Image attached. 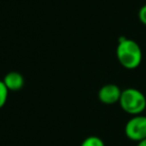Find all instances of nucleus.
<instances>
[{
	"label": "nucleus",
	"instance_id": "obj_1",
	"mask_svg": "<svg viewBox=\"0 0 146 146\" xmlns=\"http://www.w3.org/2000/svg\"><path fill=\"white\" fill-rule=\"evenodd\" d=\"M116 56L124 68L135 69L142 61V51L136 41L120 37L116 48Z\"/></svg>",
	"mask_w": 146,
	"mask_h": 146
},
{
	"label": "nucleus",
	"instance_id": "obj_2",
	"mask_svg": "<svg viewBox=\"0 0 146 146\" xmlns=\"http://www.w3.org/2000/svg\"><path fill=\"white\" fill-rule=\"evenodd\" d=\"M120 107L130 115H139L146 109V97L135 88H127L121 92Z\"/></svg>",
	"mask_w": 146,
	"mask_h": 146
},
{
	"label": "nucleus",
	"instance_id": "obj_3",
	"mask_svg": "<svg viewBox=\"0 0 146 146\" xmlns=\"http://www.w3.org/2000/svg\"><path fill=\"white\" fill-rule=\"evenodd\" d=\"M125 135L132 141L139 142L146 138V116L134 115L125 125Z\"/></svg>",
	"mask_w": 146,
	"mask_h": 146
},
{
	"label": "nucleus",
	"instance_id": "obj_4",
	"mask_svg": "<svg viewBox=\"0 0 146 146\" xmlns=\"http://www.w3.org/2000/svg\"><path fill=\"white\" fill-rule=\"evenodd\" d=\"M121 92L120 88L115 84H106L100 88L98 98L104 104H114L119 102Z\"/></svg>",
	"mask_w": 146,
	"mask_h": 146
},
{
	"label": "nucleus",
	"instance_id": "obj_5",
	"mask_svg": "<svg viewBox=\"0 0 146 146\" xmlns=\"http://www.w3.org/2000/svg\"><path fill=\"white\" fill-rule=\"evenodd\" d=\"M3 82L9 91H18L24 85V77L19 72L12 71L4 76Z\"/></svg>",
	"mask_w": 146,
	"mask_h": 146
},
{
	"label": "nucleus",
	"instance_id": "obj_6",
	"mask_svg": "<svg viewBox=\"0 0 146 146\" xmlns=\"http://www.w3.org/2000/svg\"><path fill=\"white\" fill-rule=\"evenodd\" d=\"M80 146H105L102 139H100L97 136H89L81 143Z\"/></svg>",
	"mask_w": 146,
	"mask_h": 146
},
{
	"label": "nucleus",
	"instance_id": "obj_7",
	"mask_svg": "<svg viewBox=\"0 0 146 146\" xmlns=\"http://www.w3.org/2000/svg\"><path fill=\"white\" fill-rule=\"evenodd\" d=\"M8 91L7 87L5 86L3 80H0V108H2L5 105L8 97Z\"/></svg>",
	"mask_w": 146,
	"mask_h": 146
},
{
	"label": "nucleus",
	"instance_id": "obj_8",
	"mask_svg": "<svg viewBox=\"0 0 146 146\" xmlns=\"http://www.w3.org/2000/svg\"><path fill=\"white\" fill-rule=\"evenodd\" d=\"M138 17H139V20L141 21L142 24L146 25V4L143 5V6L139 9Z\"/></svg>",
	"mask_w": 146,
	"mask_h": 146
},
{
	"label": "nucleus",
	"instance_id": "obj_9",
	"mask_svg": "<svg viewBox=\"0 0 146 146\" xmlns=\"http://www.w3.org/2000/svg\"><path fill=\"white\" fill-rule=\"evenodd\" d=\"M137 146H146V138L143 140H141V141H139L137 143Z\"/></svg>",
	"mask_w": 146,
	"mask_h": 146
}]
</instances>
